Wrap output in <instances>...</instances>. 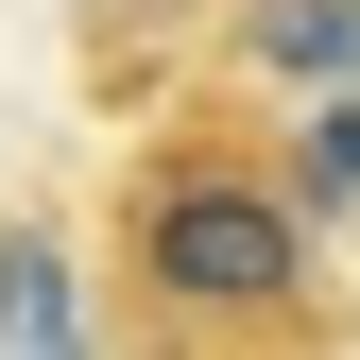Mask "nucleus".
<instances>
[{
    "mask_svg": "<svg viewBox=\"0 0 360 360\" xmlns=\"http://www.w3.org/2000/svg\"><path fill=\"white\" fill-rule=\"evenodd\" d=\"M0 360H86V309H69V240L52 223H0Z\"/></svg>",
    "mask_w": 360,
    "mask_h": 360,
    "instance_id": "obj_3",
    "label": "nucleus"
},
{
    "mask_svg": "<svg viewBox=\"0 0 360 360\" xmlns=\"http://www.w3.org/2000/svg\"><path fill=\"white\" fill-rule=\"evenodd\" d=\"M275 189H292V223H326V206H360V86H326V103L275 138Z\"/></svg>",
    "mask_w": 360,
    "mask_h": 360,
    "instance_id": "obj_4",
    "label": "nucleus"
},
{
    "mask_svg": "<svg viewBox=\"0 0 360 360\" xmlns=\"http://www.w3.org/2000/svg\"><path fill=\"white\" fill-rule=\"evenodd\" d=\"M120 292L155 326H292L309 309V223L257 155H155L120 206Z\"/></svg>",
    "mask_w": 360,
    "mask_h": 360,
    "instance_id": "obj_1",
    "label": "nucleus"
},
{
    "mask_svg": "<svg viewBox=\"0 0 360 360\" xmlns=\"http://www.w3.org/2000/svg\"><path fill=\"white\" fill-rule=\"evenodd\" d=\"M223 52L257 86H309V103H326V86H360V0H240Z\"/></svg>",
    "mask_w": 360,
    "mask_h": 360,
    "instance_id": "obj_2",
    "label": "nucleus"
}]
</instances>
